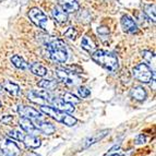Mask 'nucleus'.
<instances>
[{"label": "nucleus", "mask_w": 156, "mask_h": 156, "mask_svg": "<svg viewBox=\"0 0 156 156\" xmlns=\"http://www.w3.org/2000/svg\"><path fill=\"white\" fill-rule=\"evenodd\" d=\"M92 59L97 65H99L109 72H116L119 68V61H118L117 56L112 52L106 51V50L96 49L92 54Z\"/></svg>", "instance_id": "1"}, {"label": "nucleus", "mask_w": 156, "mask_h": 156, "mask_svg": "<svg viewBox=\"0 0 156 156\" xmlns=\"http://www.w3.org/2000/svg\"><path fill=\"white\" fill-rule=\"evenodd\" d=\"M41 112H44L45 115L49 116L54 120H56L57 122L63 123V125L68 126V127H73L78 122V119L74 118L73 116L69 115V112H61V110L57 109L55 107L49 106V105H42L41 106Z\"/></svg>", "instance_id": "2"}, {"label": "nucleus", "mask_w": 156, "mask_h": 156, "mask_svg": "<svg viewBox=\"0 0 156 156\" xmlns=\"http://www.w3.org/2000/svg\"><path fill=\"white\" fill-rule=\"evenodd\" d=\"M48 57L58 63H65L68 59V51L66 44L60 39H54L47 45Z\"/></svg>", "instance_id": "3"}, {"label": "nucleus", "mask_w": 156, "mask_h": 156, "mask_svg": "<svg viewBox=\"0 0 156 156\" xmlns=\"http://www.w3.org/2000/svg\"><path fill=\"white\" fill-rule=\"evenodd\" d=\"M132 76L141 83H150L155 79V73L146 63H139L132 69Z\"/></svg>", "instance_id": "4"}, {"label": "nucleus", "mask_w": 156, "mask_h": 156, "mask_svg": "<svg viewBox=\"0 0 156 156\" xmlns=\"http://www.w3.org/2000/svg\"><path fill=\"white\" fill-rule=\"evenodd\" d=\"M55 72L58 80H60L67 85H76L80 82V79L76 76V73L70 70L69 68H58Z\"/></svg>", "instance_id": "5"}, {"label": "nucleus", "mask_w": 156, "mask_h": 156, "mask_svg": "<svg viewBox=\"0 0 156 156\" xmlns=\"http://www.w3.org/2000/svg\"><path fill=\"white\" fill-rule=\"evenodd\" d=\"M21 150L13 139H5L0 142V156H20Z\"/></svg>", "instance_id": "6"}, {"label": "nucleus", "mask_w": 156, "mask_h": 156, "mask_svg": "<svg viewBox=\"0 0 156 156\" xmlns=\"http://www.w3.org/2000/svg\"><path fill=\"white\" fill-rule=\"evenodd\" d=\"M29 18L35 25L39 26L41 29L46 30V25L48 24V18L43 11H41L38 8H33L29 11Z\"/></svg>", "instance_id": "7"}, {"label": "nucleus", "mask_w": 156, "mask_h": 156, "mask_svg": "<svg viewBox=\"0 0 156 156\" xmlns=\"http://www.w3.org/2000/svg\"><path fill=\"white\" fill-rule=\"evenodd\" d=\"M16 112L20 115V117L29 118V119H31V120L42 117V112H38V110L33 108V107L25 106V105H19V106L16 107Z\"/></svg>", "instance_id": "8"}, {"label": "nucleus", "mask_w": 156, "mask_h": 156, "mask_svg": "<svg viewBox=\"0 0 156 156\" xmlns=\"http://www.w3.org/2000/svg\"><path fill=\"white\" fill-rule=\"evenodd\" d=\"M38 132H42L45 135H51L52 133H55L56 127L52 123L48 122V121H44L41 118H36V119L32 120Z\"/></svg>", "instance_id": "9"}, {"label": "nucleus", "mask_w": 156, "mask_h": 156, "mask_svg": "<svg viewBox=\"0 0 156 156\" xmlns=\"http://www.w3.org/2000/svg\"><path fill=\"white\" fill-rule=\"evenodd\" d=\"M49 105H51L52 107H55L57 109L61 110V112H73L76 110L74 108V105L70 104V103H67L62 98H56V97H51L49 101Z\"/></svg>", "instance_id": "10"}, {"label": "nucleus", "mask_w": 156, "mask_h": 156, "mask_svg": "<svg viewBox=\"0 0 156 156\" xmlns=\"http://www.w3.org/2000/svg\"><path fill=\"white\" fill-rule=\"evenodd\" d=\"M110 132L109 129H105V130H101L98 131V132L94 133L93 135H91V136H89V138L86 139L85 141H84L83 143V148H87L90 147L91 145H93V144L97 143V142H99L101 140H103V139L106 136V135H108Z\"/></svg>", "instance_id": "11"}, {"label": "nucleus", "mask_w": 156, "mask_h": 156, "mask_svg": "<svg viewBox=\"0 0 156 156\" xmlns=\"http://www.w3.org/2000/svg\"><path fill=\"white\" fill-rule=\"evenodd\" d=\"M121 26H122L123 31L128 34H135L139 32V27L134 22V20H132L128 16H123L121 18Z\"/></svg>", "instance_id": "12"}, {"label": "nucleus", "mask_w": 156, "mask_h": 156, "mask_svg": "<svg viewBox=\"0 0 156 156\" xmlns=\"http://www.w3.org/2000/svg\"><path fill=\"white\" fill-rule=\"evenodd\" d=\"M60 8L65 10L67 13L76 12L80 9V5L76 2V0H58Z\"/></svg>", "instance_id": "13"}, {"label": "nucleus", "mask_w": 156, "mask_h": 156, "mask_svg": "<svg viewBox=\"0 0 156 156\" xmlns=\"http://www.w3.org/2000/svg\"><path fill=\"white\" fill-rule=\"evenodd\" d=\"M22 142L27 148H38L41 146V140L37 136H35L34 134H24Z\"/></svg>", "instance_id": "14"}, {"label": "nucleus", "mask_w": 156, "mask_h": 156, "mask_svg": "<svg viewBox=\"0 0 156 156\" xmlns=\"http://www.w3.org/2000/svg\"><path fill=\"white\" fill-rule=\"evenodd\" d=\"M130 95L133 99L138 101H145L146 96H147V93H146L145 89L143 86H134L130 90Z\"/></svg>", "instance_id": "15"}, {"label": "nucleus", "mask_w": 156, "mask_h": 156, "mask_svg": "<svg viewBox=\"0 0 156 156\" xmlns=\"http://www.w3.org/2000/svg\"><path fill=\"white\" fill-rule=\"evenodd\" d=\"M19 126H20V128H21L24 132L31 133V134H34L36 131H38L36 128H35V126H34L33 121H32L31 119H29V118L21 117V119L19 121Z\"/></svg>", "instance_id": "16"}, {"label": "nucleus", "mask_w": 156, "mask_h": 156, "mask_svg": "<svg viewBox=\"0 0 156 156\" xmlns=\"http://www.w3.org/2000/svg\"><path fill=\"white\" fill-rule=\"evenodd\" d=\"M51 16L52 18H54V20H55L57 23H66L68 20V13L66 12L65 10H62V9L60 8V7H55V8L51 10Z\"/></svg>", "instance_id": "17"}, {"label": "nucleus", "mask_w": 156, "mask_h": 156, "mask_svg": "<svg viewBox=\"0 0 156 156\" xmlns=\"http://www.w3.org/2000/svg\"><path fill=\"white\" fill-rule=\"evenodd\" d=\"M2 84V87L5 90V92L9 93L12 96H19L20 93H21V90H20V86L18 84L13 83V82H10V81H5V83Z\"/></svg>", "instance_id": "18"}, {"label": "nucleus", "mask_w": 156, "mask_h": 156, "mask_svg": "<svg viewBox=\"0 0 156 156\" xmlns=\"http://www.w3.org/2000/svg\"><path fill=\"white\" fill-rule=\"evenodd\" d=\"M81 46H82L83 49H85L86 51L90 52V54H93V52L97 49L96 44L94 43V41L89 35H85V36L82 38V41H81Z\"/></svg>", "instance_id": "19"}, {"label": "nucleus", "mask_w": 156, "mask_h": 156, "mask_svg": "<svg viewBox=\"0 0 156 156\" xmlns=\"http://www.w3.org/2000/svg\"><path fill=\"white\" fill-rule=\"evenodd\" d=\"M29 68L30 70H31V72L37 76H42L43 78V76H45L48 73L47 68L44 67L43 65H41L39 62H33L32 65L29 66Z\"/></svg>", "instance_id": "20"}, {"label": "nucleus", "mask_w": 156, "mask_h": 156, "mask_svg": "<svg viewBox=\"0 0 156 156\" xmlns=\"http://www.w3.org/2000/svg\"><path fill=\"white\" fill-rule=\"evenodd\" d=\"M141 55L143 57L146 65L151 68L153 67V70L155 71V55H154V52L150 51V50H143L141 52Z\"/></svg>", "instance_id": "21"}, {"label": "nucleus", "mask_w": 156, "mask_h": 156, "mask_svg": "<svg viewBox=\"0 0 156 156\" xmlns=\"http://www.w3.org/2000/svg\"><path fill=\"white\" fill-rule=\"evenodd\" d=\"M11 62H12V65L14 66L16 69L25 70V69L29 68L27 63L25 62V60H24L21 56H19V55H13L12 57H11Z\"/></svg>", "instance_id": "22"}, {"label": "nucleus", "mask_w": 156, "mask_h": 156, "mask_svg": "<svg viewBox=\"0 0 156 156\" xmlns=\"http://www.w3.org/2000/svg\"><path fill=\"white\" fill-rule=\"evenodd\" d=\"M37 85L42 89L46 90V91H52L57 87L58 83L56 80H42L37 83Z\"/></svg>", "instance_id": "23"}, {"label": "nucleus", "mask_w": 156, "mask_h": 156, "mask_svg": "<svg viewBox=\"0 0 156 156\" xmlns=\"http://www.w3.org/2000/svg\"><path fill=\"white\" fill-rule=\"evenodd\" d=\"M26 96H27V99L33 101L34 104H38L39 106H42V105H48L45 99H43L42 97H39L38 95H36V94L34 93V91L29 92V93L26 94Z\"/></svg>", "instance_id": "24"}, {"label": "nucleus", "mask_w": 156, "mask_h": 156, "mask_svg": "<svg viewBox=\"0 0 156 156\" xmlns=\"http://www.w3.org/2000/svg\"><path fill=\"white\" fill-rule=\"evenodd\" d=\"M61 98H62L65 101L70 103V104H72V105L79 104V103L81 101V99L79 98V97H76V95H73V94L70 93V92H66V93H63Z\"/></svg>", "instance_id": "25"}, {"label": "nucleus", "mask_w": 156, "mask_h": 156, "mask_svg": "<svg viewBox=\"0 0 156 156\" xmlns=\"http://www.w3.org/2000/svg\"><path fill=\"white\" fill-rule=\"evenodd\" d=\"M144 13L148 16L151 21L155 22V5H144Z\"/></svg>", "instance_id": "26"}, {"label": "nucleus", "mask_w": 156, "mask_h": 156, "mask_svg": "<svg viewBox=\"0 0 156 156\" xmlns=\"http://www.w3.org/2000/svg\"><path fill=\"white\" fill-rule=\"evenodd\" d=\"M24 131L23 130H19V129H13V130H10L8 131V136H10L11 139H13V140H19L21 141L22 139H23L24 136Z\"/></svg>", "instance_id": "27"}, {"label": "nucleus", "mask_w": 156, "mask_h": 156, "mask_svg": "<svg viewBox=\"0 0 156 156\" xmlns=\"http://www.w3.org/2000/svg\"><path fill=\"white\" fill-rule=\"evenodd\" d=\"M97 34H98V36L101 37L103 42H106L108 37H109V29L106 27V26H99L97 29Z\"/></svg>", "instance_id": "28"}, {"label": "nucleus", "mask_w": 156, "mask_h": 156, "mask_svg": "<svg viewBox=\"0 0 156 156\" xmlns=\"http://www.w3.org/2000/svg\"><path fill=\"white\" fill-rule=\"evenodd\" d=\"M76 92H78V95L80 98H86V97H89L90 95H91V90L85 87V86H80V87H78Z\"/></svg>", "instance_id": "29"}, {"label": "nucleus", "mask_w": 156, "mask_h": 156, "mask_svg": "<svg viewBox=\"0 0 156 156\" xmlns=\"http://www.w3.org/2000/svg\"><path fill=\"white\" fill-rule=\"evenodd\" d=\"M65 36L70 39H76L78 37V31L74 27H69L67 31L65 32Z\"/></svg>", "instance_id": "30"}, {"label": "nucleus", "mask_w": 156, "mask_h": 156, "mask_svg": "<svg viewBox=\"0 0 156 156\" xmlns=\"http://www.w3.org/2000/svg\"><path fill=\"white\" fill-rule=\"evenodd\" d=\"M134 142H135V144H138V145H140V144H144L146 142V136L143 134V133H141V134H139V135L135 136Z\"/></svg>", "instance_id": "31"}, {"label": "nucleus", "mask_w": 156, "mask_h": 156, "mask_svg": "<svg viewBox=\"0 0 156 156\" xmlns=\"http://www.w3.org/2000/svg\"><path fill=\"white\" fill-rule=\"evenodd\" d=\"M125 155H126L125 152L118 148L117 151H116V150H114V151H110V150H109V152H108L107 154H105L104 156H125Z\"/></svg>", "instance_id": "32"}, {"label": "nucleus", "mask_w": 156, "mask_h": 156, "mask_svg": "<svg viewBox=\"0 0 156 156\" xmlns=\"http://www.w3.org/2000/svg\"><path fill=\"white\" fill-rule=\"evenodd\" d=\"M12 120H13V117H12V116H9V115H7V116H3V117L1 118V121H2L5 125H9Z\"/></svg>", "instance_id": "33"}, {"label": "nucleus", "mask_w": 156, "mask_h": 156, "mask_svg": "<svg viewBox=\"0 0 156 156\" xmlns=\"http://www.w3.org/2000/svg\"><path fill=\"white\" fill-rule=\"evenodd\" d=\"M26 156H41V155H38V154L35 153V152H29V153L26 154Z\"/></svg>", "instance_id": "34"}, {"label": "nucleus", "mask_w": 156, "mask_h": 156, "mask_svg": "<svg viewBox=\"0 0 156 156\" xmlns=\"http://www.w3.org/2000/svg\"><path fill=\"white\" fill-rule=\"evenodd\" d=\"M3 93H5V90H3V87H2V84H0V96H1Z\"/></svg>", "instance_id": "35"}, {"label": "nucleus", "mask_w": 156, "mask_h": 156, "mask_svg": "<svg viewBox=\"0 0 156 156\" xmlns=\"http://www.w3.org/2000/svg\"><path fill=\"white\" fill-rule=\"evenodd\" d=\"M1 106H2V104H1V101H0V108H1Z\"/></svg>", "instance_id": "36"}]
</instances>
